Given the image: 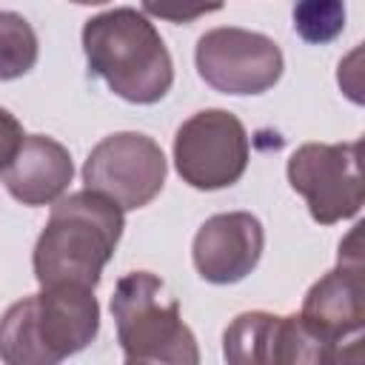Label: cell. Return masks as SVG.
<instances>
[{"mask_svg":"<svg viewBox=\"0 0 365 365\" xmlns=\"http://www.w3.org/2000/svg\"><path fill=\"white\" fill-rule=\"evenodd\" d=\"M71 3H77V6H103L108 0H71Z\"/></svg>","mask_w":365,"mask_h":365,"instance_id":"e0dca14e","label":"cell"},{"mask_svg":"<svg viewBox=\"0 0 365 365\" xmlns=\"http://www.w3.org/2000/svg\"><path fill=\"white\" fill-rule=\"evenodd\" d=\"M123 237V208L97 191L60 197L34 242V277L40 285L97 288L106 262Z\"/></svg>","mask_w":365,"mask_h":365,"instance_id":"6da1fadb","label":"cell"},{"mask_svg":"<svg viewBox=\"0 0 365 365\" xmlns=\"http://www.w3.org/2000/svg\"><path fill=\"white\" fill-rule=\"evenodd\" d=\"M294 31L311 43L325 46L345 29V3L342 0H297L294 3Z\"/></svg>","mask_w":365,"mask_h":365,"instance_id":"5bb4252c","label":"cell"},{"mask_svg":"<svg viewBox=\"0 0 365 365\" xmlns=\"http://www.w3.org/2000/svg\"><path fill=\"white\" fill-rule=\"evenodd\" d=\"M83 51L88 71L128 103H160L174 83L171 54L154 23L137 9L123 6L86 20Z\"/></svg>","mask_w":365,"mask_h":365,"instance_id":"3957f363","label":"cell"},{"mask_svg":"<svg viewBox=\"0 0 365 365\" xmlns=\"http://www.w3.org/2000/svg\"><path fill=\"white\" fill-rule=\"evenodd\" d=\"M222 356L231 365L336 362L334 351L308 331L299 314L279 317L268 311L240 314L222 334Z\"/></svg>","mask_w":365,"mask_h":365,"instance_id":"30bf717a","label":"cell"},{"mask_svg":"<svg viewBox=\"0 0 365 365\" xmlns=\"http://www.w3.org/2000/svg\"><path fill=\"white\" fill-rule=\"evenodd\" d=\"M71 177L74 165L68 148L54 137L29 134L3 171V185L23 205H48L66 194Z\"/></svg>","mask_w":365,"mask_h":365,"instance_id":"7c38bea8","label":"cell"},{"mask_svg":"<svg viewBox=\"0 0 365 365\" xmlns=\"http://www.w3.org/2000/svg\"><path fill=\"white\" fill-rule=\"evenodd\" d=\"M174 165L197 191L234 185L248 168V131L225 108L191 114L174 134Z\"/></svg>","mask_w":365,"mask_h":365,"instance_id":"8992f818","label":"cell"},{"mask_svg":"<svg viewBox=\"0 0 365 365\" xmlns=\"http://www.w3.org/2000/svg\"><path fill=\"white\" fill-rule=\"evenodd\" d=\"M200 77L222 94H262L282 77L279 46L259 31L248 29H211L197 40L194 48Z\"/></svg>","mask_w":365,"mask_h":365,"instance_id":"9c48e42d","label":"cell"},{"mask_svg":"<svg viewBox=\"0 0 365 365\" xmlns=\"http://www.w3.org/2000/svg\"><path fill=\"white\" fill-rule=\"evenodd\" d=\"M262 245V222L248 211H228L214 214L200 225V231L194 234L191 257L197 274L205 282L234 285L257 268Z\"/></svg>","mask_w":365,"mask_h":365,"instance_id":"8fae6325","label":"cell"},{"mask_svg":"<svg viewBox=\"0 0 365 365\" xmlns=\"http://www.w3.org/2000/svg\"><path fill=\"white\" fill-rule=\"evenodd\" d=\"M100 305L86 285H40L0 317V359L9 365H54L94 342Z\"/></svg>","mask_w":365,"mask_h":365,"instance_id":"7a4b0ae2","label":"cell"},{"mask_svg":"<svg viewBox=\"0 0 365 365\" xmlns=\"http://www.w3.org/2000/svg\"><path fill=\"white\" fill-rule=\"evenodd\" d=\"M37 34L17 11H0V80H17L37 63Z\"/></svg>","mask_w":365,"mask_h":365,"instance_id":"4fadbf2b","label":"cell"},{"mask_svg":"<svg viewBox=\"0 0 365 365\" xmlns=\"http://www.w3.org/2000/svg\"><path fill=\"white\" fill-rule=\"evenodd\" d=\"M83 182L88 191L108 197L123 211H137L163 191L165 154L145 134H108L86 157Z\"/></svg>","mask_w":365,"mask_h":365,"instance_id":"ba28073f","label":"cell"},{"mask_svg":"<svg viewBox=\"0 0 365 365\" xmlns=\"http://www.w3.org/2000/svg\"><path fill=\"white\" fill-rule=\"evenodd\" d=\"M23 125L17 123V117L6 108H0V174L9 168V163L14 160L17 148L23 145Z\"/></svg>","mask_w":365,"mask_h":365,"instance_id":"2e32d148","label":"cell"},{"mask_svg":"<svg viewBox=\"0 0 365 365\" xmlns=\"http://www.w3.org/2000/svg\"><path fill=\"white\" fill-rule=\"evenodd\" d=\"M225 0H143V11L165 23H194L202 14L220 11Z\"/></svg>","mask_w":365,"mask_h":365,"instance_id":"9a60e30c","label":"cell"},{"mask_svg":"<svg viewBox=\"0 0 365 365\" xmlns=\"http://www.w3.org/2000/svg\"><path fill=\"white\" fill-rule=\"evenodd\" d=\"M299 319L317 339H322L334 351L336 362L345 359V342L359 348L365 322V265L359 248V225L339 245L336 268H331L308 288Z\"/></svg>","mask_w":365,"mask_h":365,"instance_id":"52a82bcc","label":"cell"},{"mask_svg":"<svg viewBox=\"0 0 365 365\" xmlns=\"http://www.w3.org/2000/svg\"><path fill=\"white\" fill-rule=\"evenodd\" d=\"M288 182L305 200L314 222L334 225L356 217L365 200L359 140L299 145L288 157Z\"/></svg>","mask_w":365,"mask_h":365,"instance_id":"5b68a950","label":"cell"},{"mask_svg":"<svg viewBox=\"0 0 365 365\" xmlns=\"http://www.w3.org/2000/svg\"><path fill=\"white\" fill-rule=\"evenodd\" d=\"M111 317L128 365H197L200 351L171 288L151 271L125 274L111 294Z\"/></svg>","mask_w":365,"mask_h":365,"instance_id":"277c9868","label":"cell"}]
</instances>
